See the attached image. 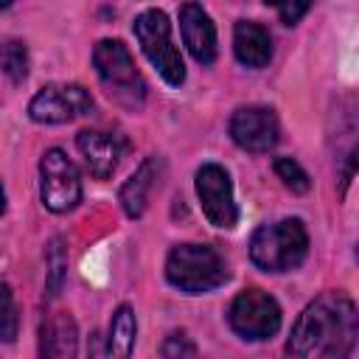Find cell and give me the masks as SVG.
I'll use <instances>...</instances> for the list:
<instances>
[{
	"mask_svg": "<svg viewBox=\"0 0 359 359\" xmlns=\"http://www.w3.org/2000/svg\"><path fill=\"white\" fill-rule=\"evenodd\" d=\"M359 337L356 303L342 292H325L311 300L292 325L286 353L300 359H342Z\"/></svg>",
	"mask_w": 359,
	"mask_h": 359,
	"instance_id": "1",
	"label": "cell"
},
{
	"mask_svg": "<svg viewBox=\"0 0 359 359\" xmlns=\"http://www.w3.org/2000/svg\"><path fill=\"white\" fill-rule=\"evenodd\" d=\"M309 252V233L300 219L261 224L250 238V258L264 272H292Z\"/></svg>",
	"mask_w": 359,
	"mask_h": 359,
	"instance_id": "2",
	"label": "cell"
},
{
	"mask_svg": "<svg viewBox=\"0 0 359 359\" xmlns=\"http://www.w3.org/2000/svg\"><path fill=\"white\" fill-rule=\"evenodd\" d=\"M165 278L185 294H205L227 280V264L208 244H177L165 258Z\"/></svg>",
	"mask_w": 359,
	"mask_h": 359,
	"instance_id": "3",
	"label": "cell"
},
{
	"mask_svg": "<svg viewBox=\"0 0 359 359\" xmlns=\"http://www.w3.org/2000/svg\"><path fill=\"white\" fill-rule=\"evenodd\" d=\"M93 65H95V73L115 104H121L126 109H137L143 104V98H146L143 76L137 73V65L121 39L95 42Z\"/></svg>",
	"mask_w": 359,
	"mask_h": 359,
	"instance_id": "4",
	"label": "cell"
},
{
	"mask_svg": "<svg viewBox=\"0 0 359 359\" xmlns=\"http://www.w3.org/2000/svg\"><path fill=\"white\" fill-rule=\"evenodd\" d=\"M135 39L140 42L146 59L154 65V70L171 84L180 87L185 81V62L171 42V22L160 8H146L132 22Z\"/></svg>",
	"mask_w": 359,
	"mask_h": 359,
	"instance_id": "5",
	"label": "cell"
},
{
	"mask_svg": "<svg viewBox=\"0 0 359 359\" xmlns=\"http://www.w3.org/2000/svg\"><path fill=\"white\" fill-rule=\"evenodd\" d=\"M39 196L53 213H67L81 199L79 168L62 149H48L39 160Z\"/></svg>",
	"mask_w": 359,
	"mask_h": 359,
	"instance_id": "6",
	"label": "cell"
},
{
	"mask_svg": "<svg viewBox=\"0 0 359 359\" xmlns=\"http://www.w3.org/2000/svg\"><path fill=\"white\" fill-rule=\"evenodd\" d=\"M227 320L244 339H269L280 328V306L264 289H247L230 303Z\"/></svg>",
	"mask_w": 359,
	"mask_h": 359,
	"instance_id": "7",
	"label": "cell"
},
{
	"mask_svg": "<svg viewBox=\"0 0 359 359\" xmlns=\"http://www.w3.org/2000/svg\"><path fill=\"white\" fill-rule=\"evenodd\" d=\"M196 196L202 205L205 219L219 227V230H230L238 222V208L233 199V182L230 174L216 165V163H205L196 171Z\"/></svg>",
	"mask_w": 359,
	"mask_h": 359,
	"instance_id": "8",
	"label": "cell"
},
{
	"mask_svg": "<svg viewBox=\"0 0 359 359\" xmlns=\"http://www.w3.org/2000/svg\"><path fill=\"white\" fill-rule=\"evenodd\" d=\"M90 109L93 98L79 84H48L28 104V115L36 123H67L87 115Z\"/></svg>",
	"mask_w": 359,
	"mask_h": 359,
	"instance_id": "9",
	"label": "cell"
},
{
	"mask_svg": "<svg viewBox=\"0 0 359 359\" xmlns=\"http://www.w3.org/2000/svg\"><path fill=\"white\" fill-rule=\"evenodd\" d=\"M230 137L236 146H241L244 151H269L278 143L280 126L278 118L269 107H241L233 112L230 118Z\"/></svg>",
	"mask_w": 359,
	"mask_h": 359,
	"instance_id": "10",
	"label": "cell"
},
{
	"mask_svg": "<svg viewBox=\"0 0 359 359\" xmlns=\"http://www.w3.org/2000/svg\"><path fill=\"white\" fill-rule=\"evenodd\" d=\"M180 34L188 53L199 65H210L216 59V25L199 3L180 6Z\"/></svg>",
	"mask_w": 359,
	"mask_h": 359,
	"instance_id": "11",
	"label": "cell"
},
{
	"mask_svg": "<svg viewBox=\"0 0 359 359\" xmlns=\"http://www.w3.org/2000/svg\"><path fill=\"white\" fill-rule=\"evenodd\" d=\"M76 146H79V151H81L90 174L98 177V180H107L118 168V163L123 157V149H126V143L121 140V135L101 132V129H84V132H79L76 135Z\"/></svg>",
	"mask_w": 359,
	"mask_h": 359,
	"instance_id": "12",
	"label": "cell"
},
{
	"mask_svg": "<svg viewBox=\"0 0 359 359\" xmlns=\"http://www.w3.org/2000/svg\"><path fill=\"white\" fill-rule=\"evenodd\" d=\"M233 50L236 59L247 67H266L272 59V36L264 25L252 22V20H241L233 28Z\"/></svg>",
	"mask_w": 359,
	"mask_h": 359,
	"instance_id": "13",
	"label": "cell"
},
{
	"mask_svg": "<svg viewBox=\"0 0 359 359\" xmlns=\"http://www.w3.org/2000/svg\"><path fill=\"white\" fill-rule=\"evenodd\" d=\"M160 165H163V163H160L157 157H146V160L137 165V171L121 185L118 202H121V208H123V213H126L129 219H140V216H143L146 202H149V191H151L154 182H157Z\"/></svg>",
	"mask_w": 359,
	"mask_h": 359,
	"instance_id": "14",
	"label": "cell"
},
{
	"mask_svg": "<svg viewBox=\"0 0 359 359\" xmlns=\"http://www.w3.org/2000/svg\"><path fill=\"white\" fill-rule=\"evenodd\" d=\"M76 323L67 311H56L42 323V339H39V353L42 356H53V359H65L76 353Z\"/></svg>",
	"mask_w": 359,
	"mask_h": 359,
	"instance_id": "15",
	"label": "cell"
},
{
	"mask_svg": "<svg viewBox=\"0 0 359 359\" xmlns=\"http://www.w3.org/2000/svg\"><path fill=\"white\" fill-rule=\"evenodd\" d=\"M135 337H137V323H135V311L132 306H118L109 323V337H107V353L126 359L135 348Z\"/></svg>",
	"mask_w": 359,
	"mask_h": 359,
	"instance_id": "16",
	"label": "cell"
},
{
	"mask_svg": "<svg viewBox=\"0 0 359 359\" xmlns=\"http://www.w3.org/2000/svg\"><path fill=\"white\" fill-rule=\"evenodd\" d=\"M0 70L20 84L28 76V50L20 39H3L0 42Z\"/></svg>",
	"mask_w": 359,
	"mask_h": 359,
	"instance_id": "17",
	"label": "cell"
},
{
	"mask_svg": "<svg viewBox=\"0 0 359 359\" xmlns=\"http://www.w3.org/2000/svg\"><path fill=\"white\" fill-rule=\"evenodd\" d=\"M275 174H278V180L292 191V194H306L309 191V174L303 171V165L297 163V160H292V157H278L275 160Z\"/></svg>",
	"mask_w": 359,
	"mask_h": 359,
	"instance_id": "18",
	"label": "cell"
},
{
	"mask_svg": "<svg viewBox=\"0 0 359 359\" xmlns=\"http://www.w3.org/2000/svg\"><path fill=\"white\" fill-rule=\"evenodd\" d=\"M48 294L53 297L59 289H62V280H65V269H67V252L62 247V238H53L48 244Z\"/></svg>",
	"mask_w": 359,
	"mask_h": 359,
	"instance_id": "19",
	"label": "cell"
},
{
	"mask_svg": "<svg viewBox=\"0 0 359 359\" xmlns=\"http://www.w3.org/2000/svg\"><path fill=\"white\" fill-rule=\"evenodd\" d=\"M17 328H20V314L14 294L6 283H0V342H14Z\"/></svg>",
	"mask_w": 359,
	"mask_h": 359,
	"instance_id": "20",
	"label": "cell"
},
{
	"mask_svg": "<svg viewBox=\"0 0 359 359\" xmlns=\"http://www.w3.org/2000/svg\"><path fill=\"white\" fill-rule=\"evenodd\" d=\"M264 3L272 6L278 11L280 22H286V25H294L311 6V0H264Z\"/></svg>",
	"mask_w": 359,
	"mask_h": 359,
	"instance_id": "21",
	"label": "cell"
},
{
	"mask_svg": "<svg viewBox=\"0 0 359 359\" xmlns=\"http://www.w3.org/2000/svg\"><path fill=\"white\" fill-rule=\"evenodd\" d=\"M163 356L174 359V356H196V345L185 337V334H171L163 345Z\"/></svg>",
	"mask_w": 359,
	"mask_h": 359,
	"instance_id": "22",
	"label": "cell"
},
{
	"mask_svg": "<svg viewBox=\"0 0 359 359\" xmlns=\"http://www.w3.org/2000/svg\"><path fill=\"white\" fill-rule=\"evenodd\" d=\"M6 210V194H3V185H0V213Z\"/></svg>",
	"mask_w": 359,
	"mask_h": 359,
	"instance_id": "23",
	"label": "cell"
},
{
	"mask_svg": "<svg viewBox=\"0 0 359 359\" xmlns=\"http://www.w3.org/2000/svg\"><path fill=\"white\" fill-rule=\"evenodd\" d=\"M11 3H14V0H0V11H3V8H8Z\"/></svg>",
	"mask_w": 359,
	"mask_h": 359,
	"instance_id": "24",
	"label": "cell"
}]
</instances>
